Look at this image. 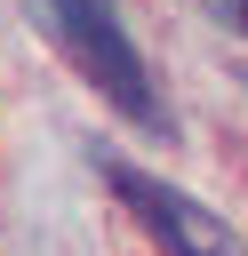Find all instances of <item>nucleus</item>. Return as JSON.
Returning a JSON list of instances; mask_svg holds the SVG:
<instances>
[{
    "mask_svg": "<svg viewBox=\"0 0 248 256\" xmlns=\"http://www.w3.org/2000/svg\"><path fill=\"white\" fill-rule=\"evenodd\" d=\"M40 16H48V32L64 40V56L88 72V88H96L120 120L168 128L160 88H152V72H144V56H136V40H128V24H120V0H40Z\"/></svg>",
    "mask_w": 248,
    "mask_h": 256,
    "instance_id": "f257e3e1",
    "label": "nucleus"
},
{
    "mask_svg": "<svg viewBox=\"0 0 248 256\" xmlns=\"http://www.w3.org/2000/svg\"><path fill=\"white\" fill-rule=\"evenodd\" d=\"M104 184L152 224V240H160L168 256H248V240H240L200 192H176L168 176H152V168H136V160H112V152H104Z\"/></svg>",
    "mask_w": 248,
    "mask_h": 256,
    "instance_id": "f03ea898",
    "label": "nucleus"
},
{
    "mask_svg": "<svg viewBox=\"0 0 248 256\" xmlns=\"http://www.w3.org/2000/svg\"><path fill=\"white\" fill-rule=\"evenodd\" d=\"M232 16H240V24H248V0H232Z\"/></svg>",
    "mask_w": 248,
    "mask_h": 256,
    "instance_id": "7ed1b4c3",
    "label": "nucleus"
}]
</instances>
